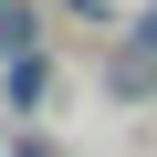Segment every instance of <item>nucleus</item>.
Returning a JSON list of instances; mask_svg holds the SVG:
<instances>
[{
    "label": "nucleus",
    "instance_id": "1",
    "mask_svg": "<svg viewBox=\"0 0 157 157\" xmlns=\"http://www.w3.org/2000/svg\"><path fill=\"white\" fill-rule=\"evenodd\" d=\"M115 84H126V94H136V84H157V21H147V42L126 52V73H115Z\"/></svg>",
    "mask_w": 157,
    "mask_h": 157
}]
</instances>
